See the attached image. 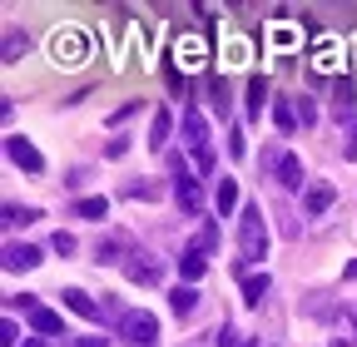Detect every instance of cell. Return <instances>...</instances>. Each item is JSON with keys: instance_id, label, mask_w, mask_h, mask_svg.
Here are the masks:
<instances>
[{"instance_id": "6da1fadb", "label": "cell", "mask_w": 357, "mask_h": 347, "mask_svg": "<svg viewBox=\"0 0 357 347\" xmlns=\"http://www.w3.org/2000/svg\"><path fill=\"white\" fill-rule=\"evenodd\" d=\"M238 248H243V263H263L268 258V229H263V208L248 203L243 219H238Z\"/></svg>"}, {"instance_id": "7a4b0ae2", "label": "cell", "mask_w": 357, "mask_h": 347, "mask_svg": "<svg viewBox=\"0 0 357 347\" xmlns=\"http://www.w3.org/2000/svg\"><path fill=\"white\" fill-rule=\"evenodd\" d=\"M119 337L134 342V347H154L159 342V318L144 313V308H129V313H119Z\"/></svg>"}, {"instance_id": "3957f363", "label": "cell", "mask_w": 357, "mask_h": 347, "mask_svg": "<svg viewBox=\"0 0 357 347\" xmlns=\"http://www.w3.org/2000/svg\"><path fill=\"white\" fill-rule=\"evenodd\" d=\"M184 144H189L194 164L208 174V169H213V144H208V124H204L199 109H184Z\"/></svg>"}, {"instance_id": "277c9868", "label": "cell", "mask_w": 357, "mask_h": 347, "mask_svg": "<svg viewBox=\"0 0 357 347\" xmlns=\"http://www.w3.org/2000/svg\"><path fill=\"white\" fill-rule=\"evenodd\" d=\"M50 55H55V65H84L89 60V45H84V35L79 30H55V40H50Z\"/></svg>"}, {"instance_id": "5b68a950", "label": "cell", "mask_w": 357, "mask_h": 347, "mask_svg": "<svg viewBox=\"0 0 357 347\" xmlns=\"http://www.w3.org/2000/svg\"><path fill=\"white\" fill-rule=\"evenodd\" d=\"M10 302H25V308H30V327H35V332H45V337H60V332H65V318H60V313L35 308L30 298H10ZM65 337H70V332H65Z\"/></svg>"}, {"instance_id": "8992f818", "label": "cell", "mask_w": 357, "mask_h": 347, "mask_svg": "<svg viewBox=\"0 0 357 347\" xmlns=\"http://www.w3.org/2000/svg\"><path fill=\"white\" fill-rule=\"evenodd\" d=\"M174 199H178V208H184V213H199V208H204L199 179H194L189 169H178V179H174Z\"/></svg>"}, {"instance_id": "52a82bcc", "label": "cell", "mask_w": 357, "mask_h": 347, "mask_svg": "<svg viewBox=\"0 0 357 347\" xmlns=\"http://www.w3.org/2000/svg\"><path fill=\"white\" fill-rule=\"evenodd\" d=\"M6 149H10V159H15V164H20L25 174H40V169H45L40 149H35V144H30L25 134H10V139H6Z\"/></svg>"}, {"instance_id": "ba28073f", "label": "cell", "mask_w": 357, "mask_h": 347, "mask_svg": "<svg viewBox=\"0 0 357 347\" xmlns=\"http://www.w3.org/2000/svg\"><path fill=\"white\" fill-rule=\"evenodd\" d=\"M337 199V189L328 184V179H318V184H307V194H303V213L307 219H318V213H328V203Z\"/></svg>"}, {"instance_id": "9c48e42d", "label": "cell", "mask_w": 357, "mask_h": 347, "mask_svg": "<svg viewBox=\"0 0 357 347\" xmlns=\"http://www.w3.org/2000/svg\"><path fill=\"white\" fill-rule=\"evenodd\" d=\"M40 263V248H30V243H6V273H25V268H35Z\"/></svg>"}, {"instance_id": "30bf717a", "label": "cell", "mask_w": 357, "mask_h": 347, "mask_svg": "<svg viewBox=\"0 0 357 347\" xmlns=\"http://www.w3.org/2000/svg\"><path fill=\"white\" fill-rule=\"evenodd\" d=\"M204 253H208V248L189 243V248H184V258H178V273H184L189 283H194V278H204V268H208V258H204Z\"/></svg>"}, {"instance_id": "8fae6325", "label": "cell", "mask_w": 357, "mask_h": 347, "mask_svg": "<svg viewBox=\"0 0 357 347\" xmlns=\"http://www.w3.org/2000/svg\"><path fill=\"white\" fill-rule=\"evenodd\" d=\"M278 184H283V189H303V164H298V154H278Z\"/></svg>"}, {"instance_id": "7c38bea8", "label": "cell", "mask_w": 357, "mask_h": 347, "mask_svg": "<svg viewBox=\"0 0 357 347\" xmlns=\"http://www.w3.org/2000/svg\"><path fill=\"white\" fill-rule=\"evenodd\" d=\"M65 308H70V313H79V318H100V302L89 298V293H79V288H70V293H65Z\"/></svg>"}, {"instance_id": "4fadbf2b", "label": "cell", "mask_w": 357, "mask_h": 347, "mask_svg": "<svg viewBox=\"0 0 357 347\" xmlns=\"http://www.w3.org/2000/svg\"><path fill=\"white\" fill-rule=\"evenodd\" d=\"M333 347H357V302L342 313V323H337V337H333Z\"/></svg>"}, {"instance_id": "5bb4252c", "label": "cell", "mask_w": 357, "mask_h": 347, "mask_svg": "<svg viewBox=\"0 0 357 347\" xmlns=\"http://www.w3.org/2000/svg\"><path fill=\"white\" fill-rule=\"evenodd\" d=\"M169 129H174V114H169V109H159V114H154V124H149V149H164V144H169Z\"/></svg>"}, {"instance_id": "9a60e30c", "label": "cell", "mask_w": 357, "mask_h": 347, "mask_svg": "<svg viewBox=\"0 0 357 347\" xmlns=\"http://www.w3.org/2000/svg\"><path fill=\"white\" fill-rule=\"evenodd\" d=\"M169 308H174L178 318H189V313L199 308V293H194V288H174V293H169Z\"/></svg>"}, {"instance_id": "2e32d148", "label": "cell", "mask_w": 357, "mask_h": 347, "mask_svg": "<svg viewBox=\"0 0 357 347\" xmlns=\"http://www.w3.org/2000/svg\"><path fill=\"white\" fill-rule=\"evenodd\" d=\"M263 105H268V84H263V75H253V79H248V114L258 119Z\"/></svg>"}, {"instance_id": "e0dca14e", "label": "cell", "mask_w": 357, "mask_h": 347, "mask_svg": "<svg viewBox=\"0 0 357 347\" xmlns=\"http://www.w3.org/2000/svg\"><path fill=\"white\" fill-rule=\"evenodd\" d=\"M174 55H178V65H204V45H199V40H178V45H174Z\"/></svg>"}, {"instance_id": "ac0fdd59", "label": "cell", "mask_w": 357, "mask_h": 347, "mask_svg": "<svg viewBox=\"0 0 357 347\" xmlns=\"http://www.w3.org/2000/svg\"><path fill=\"white\" fill-rule=\"evenodd\" d=\"M263 298H268V273H253V278H243V302H253V308H258Z\"/></svg>"}, {"instance_id": "d6986e66", "label": "cell", "mask_w": 357, "mask_h": 347, "mask_svg": "<svg viewBox=\"0 0 357 347\" xmlns=\"http://www.w3.org/2000/svg\"><path fill=\"white\" fill-rule=\"evenodd\" d=\"M238 208V179H218V213Z\"/></svg>"}, {"instance_id": "ffe728a7", "label": "cell", "mask_w": 357, "mask_h": 347, "mask_svg": "<svg viewBox=\"0 0 357 347\" xmlns=\"http://www.w3.org/2000/svg\"><path fill=\"white\" fill-rule=\"evenodd\" d=\"M213 342H218V347H253V337H248V332H238V327H229V323L213 332Z\"/></svg>"}, {"instance_id": "44dd1931", "label": "cell", "mask_w": 357, "mask_h": 347, "mask_svg": "<svg viewBox=\"0 0 357 347\" xmlns=\"http://www.w3.org/2000/svg\"><path fill=\"white\" fill-rule=\"evenodd\" d=\"M75 213H79V219H105V213H109V199H79Z\"/></svg>"}, {"instance_id": "7402d4cb", "label": "cell", "mask_w": 357, "mask_h": 347, "mask_svg": "<svg viewBox=\"0 0 357 347\" xmlns=\"http://www.w3.org/2000/svg\"><path fill=\"white\" fill-rule=\"evenodd\" d=\"M273 119H278V129H283V134H293V124H298V109H293L288 100H278V105H273Z\"/></svg>"}, {"instance_id": "603a6c76", "label": "cell", "mask_w": 357, "mask_h": 347, "mask_svg": "<svg viewBox=\"0 0 357 347\" xmlns=\"http://www.w3.org/2000/svg\"><path fill=\"white\" fill-rule=\"evenodd\" d=\"M40 219V208H20V203H6V224L15 229V224H35Z\"/></svg>"}, {"instance_id": "cb8c5ba5", "label": "cell", "mask_w": 357, "mask_h": 347, "mask_svg": "<svg viewBox=\"0 0 357 347\" xmlns=\"http://www.w3.org/2000/svg\"><path fill=\"white\" fill-rule=\"evenodd\" d=\"M129 278L134 283H159V268L154 263H129Z\"/></svg>"}, {"instance_id": "d4e9b609", "label": "cell", "mask_w": 357, "mask_h": 347, "mask_svg": "<svg viewBox=\"0 0 357 347\" xmlns=\"http://www.w3.org/2000/svg\"><path fill=\"white\" fill-rule=\"evenodd\" d=\"M20 50H25V40L10 30V35H6V65H15V55H20Z\"/></svg>"}, {"instance_id": "484cf974", "label": "cell", "mask_w": 357, "mask_h": 347, "mask_svg": "<svg viewBox=\"0 0 357 347\" xmlns=\"http://www.w3.org/2000/svg\"><path fill=\"white\" fill-rule=\"evenodd\" d=\"M333 95H337V114H342V109L352 105V79H337V90H333Z\"/></svg>"}, {"instance_id": "4316f807", "label": "cell", "mask_w": 357, "mask_h": 347, "mask_svg": "<svg viewBox=\"0 0 357 347\" xmlns=\"http://www.w3.org/2000/svg\"><path fill=\"white\" fill-rule=\"evenodd\" d=\"M347 159H357V119L347 124Z\"/></svg>"}, {"instance_id": "83f0119b", "label": "cell", "mask_w": 357, "mask_h": 347, "mask_svg": "<svg viewBox=\"0 0 357 347\" xmlns=\"http://www.w3.org/2000/svg\"><path fill=\"white\" fill-rule=\"evenodd\" d=\"M55 253H75V238L70 233H55Z\"/></svg>"}, {"instance_id": "f1b7e54d", "label": "cell", "mask_w": 357, "mask_h": 347, "mask_svg": "<svg viewBox=\"0 0 357 347\" xmlns=\"http://www.w3.org/2000/svg\"><path fill=\"white\" fill-rule=\"evenodd\" d=\"M70 347H105V337H70Z\"/></svg>"}, {"instance_id": "f546056e", "label": "cell", "mask_w": 357, "mask_h": 347, "mask_svg": "<svg viewBox=\"0 0 357 347\" xmlns=\"http://www.w3.org/2000/svg\"><path fill=\"white\" fill-rule=\"evenodd\" d=\"M342 278H357V258H352V263H347V268H342Z\"/></svg>"}, {"instance_id": "4dcf8cb0", "label": "cell", "mask_w": 357, "mask_h": 347, "mask_svg": "<svg viewBox=\"0 0 357 347\" xmlns=\"http://www.w3.org/2000/svg\"><path fill=\"white\" fill-rule=\"evenodd\" d=\"M25 347H50V342H35V337H30V342H25Z\"/></svg>"}]
</instances>
